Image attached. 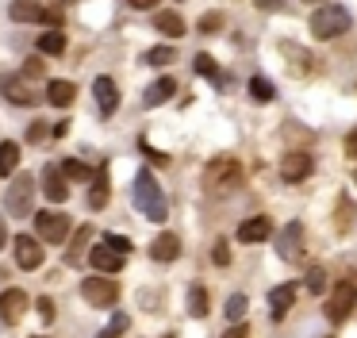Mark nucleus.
<instances>
[{
    "label": "nucleus",
    "mask_w": 357,
    "mask_h": 338,
    "mask_svg": "<svg viewBox=\"0 0 357 338\" xmlns=\"http://www.w3.org/2000/svg\"><path fill=\"white\" fill-rule=\"evenodd\" d=\"M135 207L154 223H162L165 212H169V204H165V196H162V184L154 181L150 169H142V173L135 177Z\"/></svg>",
    "instance_id": "obj_1"
},
{
    "label": "nucleus",
    "mask_w": 357,
    "mask_h": 338,
    "mask_svg": "<svg viewBox=\"0 0 357 338\" xmlns=\"http://www.w3.org/2000/svg\"><path fill=\"white\" fill-rule=\"evenodd\" d=\"M311 31H315V38H338L342 31H349V12L342 4L315 8V15H311Z\"/></svg>",
    "instance_id": "obj_2"
},
{
    "label": "nucleus",
    "mask_w": 357,
    "mask_h": 338,
    "mask_svg": "<svg viewBox=\"0 0 357 338\" xmlns=\"http://www.w3.org/2000/svg\"><path fill=\"white\" fill-rule=\"evenodd\" d=\"M4 207H8V215H31L35 207V177H16V181L8 184V192H4Z\"/></svg>",
    "instance_id": "obj_3"
},
{
    "label": "nucleus",
    "mask_w": 357,
    "mask_h": 338,
    "mask_svg": "<svg viewBox=\"0 0 357 338\" xmlns=\"http://www.w3.org/2000/svg\"><path fill=\"white\" fill-rule=\"evenodd\" d=\"M81 296H85L93 307H112V304L119 300V284L112 281V277H85V284H81Z\"/></svg>",
    "instance_id": "obj_4"
},
{
    "label": "nucleus",
    "mask_w": 357,
    "mask_h": 338,
    "mask_svg": "<svg viewBox=\"0 0 357 338\" xmlns=\"http://www.w3.org/2000/svg\"><path fill=\"white\" fill-rule=\"evenodd\" d=\"M35 230H39V238L43 242H62L66 235H70V215H62V212H35Z\"/></svg>",
    "instance_id": "obj_5"
},
{
    "label": "nucleus",
    "mask_w": 357,
    "mask_h": 338,
    "mask_svg": "<svg viewBox=\"0 0 357 338\" xmlns=\"http://www.w3.org/2000/svg\"><path fill=\"white\" fill-rule=\"evenodd\" d=\"M0 89H4V96H8L12 104H20V108H35V104H39V92H35L31 81H24L20 73H4V77H0Z\"/></svg>",
    "instance_id": "obj_6"
},
{
    "label": "nucleus",
    "mask_w": 357,
    "mask_h": 338,
    "mask_svg": "<svg viewBox=\"0 0 357 338\" xmlns=\"http://www.w3.org/2000/svg\"><path fill=\"white\" fill-rule=\"evenodd\" d=\"M354 300H357V288H354V284H338V288L331 292V300H326V319H331V323L349 319V311H354Z\"/></svg>",
    "instance_id": "obj_7"
},
{
    "label": "nucleus",
    "mask_w": 357,
    "mask_h": 338,
    "mask_svg": "<svg viewBox=\"0 0 357 338\" xmlns=\"http://www.w3.org/2000/svg\"><path fill=\"white\" fill-rule=\"evenodd\" d=\"M123 250H116V246L104 238V242H96L93 250H89V261H93V269H100V273H119L123 269Z\"/></svg>",
    "instance_id": "obj_8"
},
{
    "label": "nucleus",
    "mask_w": 357,
    "mask_h": 338,
    "mask_svg": "<svg viewBox=\"0 0 357 338\" xmlns=\"http://www.w3.org/2000/svg\"><path fill=\"white\" fill-rule=\"evenodd\" d=\"M277 254L284 261H300L303 258V223H288L284 230H280V238H277Z\"/></svg>",
    "instance_id": "obj_9"
},
{
    "label": "nucleus",
    "mask_w": 357,
    "mask_h": 338,
    "mask_svg": "<svg viewBox=\"0 0 357 338\" xmlns=\"http://www.w3.org/2000/svg\"><path fill=\"white\" fill-rule=\"evenodd\" d=\"M238 161H231V158H219V161H211L208 166V177L204 181L211 184V189H234L238 184Z\"/></svg>",
    "instance_id": "obj_10"
},
{
    "label": "nucleus",
    "mask_w": 357,
    "mask_h": 338,
    "mask_svg": "<svg viewBox=\"0 0 357 338\" xmlns=\"http://www.w3.org/2000/svg\"><path fill=\"white\" fill-rule=\"evenodd\" d=\"M27 311V292L24 288H4L0 292V323H20Z\"/></svg>",
    "instance_id": "obj_11"
},
{
    "label": "nucleus",
    "mask_w": 357,
    "mask_h": 338,
    "mask_svg": "<svg viewBox=\"0 0 357 338\" xmlns=\"http://www.w3.org/2000/svg\"><path fill=\"white\" fill-rule=\"evenodd\" d=\"M43 192H47L50 204H66V200H70V184H66L62 166H47V169H43Z\"/></svg>",
    "instance_id": "obj_12"
},
{
    "label": "nucleus",
    "mask_w": 357,
    "mask_h": 338,
    "mask_svg": "<svg viewBox=\"0 0 357 338\" xmlns=\"http://www.w3.org/2000/svg\"><path fill=\"white\" fill-rule=\"evenodd\" d=\"M16 265H20V269H39V265H43V246H39V238H31V235H20V238H16Z\"/></svg>",
    "instance_id": "obj_13"
},
{
    "label": "nucleus",
    "mask_w": 357,
    "mask_h": 338,
    "mask_svg": "<svg viewBox=\"0 0 357 338\" xmlns=\"http://www.w3.org/2000/svg\"><path fill=\"white\" fill-rule=\"evenodd\" d=\"M307 173H311V154L292 150V154L280 158V177H284V181H303Z\"/></svg>",
    "instance_id": "obj_14"
},
{
    "label": "nucleus",
    "mask_w": 357,
    "mask_h": 338,
    "mask_svg": "<svg viewBox=\"0 0 357 338\" xmlns=\"http://www.w3.org/2000/svg\"><path fill=\"white\" fill-rule=\"evenodd\" d=\"M93 96H96V108H100L104 115H112L119 108V89L112 77H96L93 81Z\"/></svg>",
    "instance_id": "obj_15"
},
{
    "label": "nucleus",
    "mask_w": 357,
    "mask_h": 338,
    "mask_svg": "<svg viewBox=\"0 0 357 338\" xmlns=\"http://www.w3.org/2000/svg\"><path fill=\"white\" fill-rule=\"evenodd\" d=\"M173 92H177V81H173V77H162V81H154L146 92H142V104H146V108H158V104H165Z\"/></svg>",
    "instance_id": "obj_16"
},
{
    "label": "nucleus",
    "mask_w": 357,
    "mask_h": 338,
    "mask_svg": "<svg viewBox=\"0 0 357 338\" xmlns=\"http://www.w3.org/2000/svg\"><path fill=\"white\" fill-rule=\"evenodd\" d=\"M273 235V223L265 219V215H254V219H246L238 227V238L242 242H261V238H269Z\"/></svg>",
    "instance_id": "obj_17"
},
{
    "label": "nucleus",
    "mask_w": 357,
    "mask_h": 338,
    "mask_svg": "<svg viewBox=\"0 0 357 338\" xmlns=\"http://www.w3.org/2000/svg\"><path fill=\"white\" fill-rule=\"evenodd\" d=\"M181 254V238L177 235H158L154 242H150V258L154 261H173Z\"/></svg>",
    "instance_id": "obj_18"
},
{
    "label": "nucleus",
    "mask_w": 357,
    "mask_h": 338,
    "mask_svg": "<svg viewBox=\"0 0 357 338\" xmlns=\"http://www.w3.org/2000/svg\"><path fill=\"white\" fill-rule=\"evenodd\" d=\"M12 20H20V23H39V20H47V12H43L39 0H12Z\"/></svg>",
    "instance_id": "obj_19"
},
{
    "label": "nucleus",
    "mask_w": 357,
    "mask_h": 338,
    "mask_svg": "<svg viewBox=\"0 0 357 338\" xmlns=\"http://www.w3.org/2000/svg\"><path fill=\"white\" fill-rule=\"evenodd\" d=\"M73 96H77L73 81H50V84H47V100H50L54 108H70Z\"/></svg>",
    "instance_id": "obj_20"
},
{
    "label": "nucleus",
    "mask_w": 357,
    "mask_h": 338,
    "mask_svg": "<svg viewBox=\"0 0 357 338\" xmlns=\"http://www.w3.org/2000/svg\"><path fill=\"white\" fill-rule=\"evenodd\" d=\"M296 300V284H280V288L269 292V304H273V319H284V311L292 307Z\"/></svg>",
    "instance_id": "obj_21"
},
{
    "label": "nucleus",
    "mask_w": 357,
    "mask_h": 338,
    "mask_svg": "<svg viewBox=\"0 0 357 338\" xmlns=\"http://www.w3.org/2000/svg\"><path fill=\"white\" fill-rule=\"evenodd\" d=\"M154 27L162 31L165 38H181V35H185V20H181L177 12H158L154 15Z\"/></svg>",
    "instance_id": "obj_22"
},
{
    "label": "nucleus",
    "mask_w": 357,
    "mask_h": 338,
    "mask_svg": "<svg viewBox=\"0 0 357 338\" xmlns=\"http://www.w3.org/2000/svg\"><path fill=\"white\" fill-rule=\"evenodd\" d=\"M16 166H20V146L16 142H0V173L12 177Z\"/></svg>",
    "instance_id": "obj_23"
},
{
    "label": "nucleus",
    "mask_w": 357,
    "mask_h": 338,
    "mask_svg": "<svg viewBox=\"0 0 357 338\" xmlns=\"http://www.w3.org/2000/svg\"><path fill=\"white\" fill-rule=\"evenodd\" d=\"M39 50L43 54H62L66 50V35L62 31H47V35H39Z\"/></svg>",
    "instance_id": "obj_24"
},
{
    "label": "nucleus",
    "mask_w": 357,
    "mask_h": 338,
    "mask_svg": "<svg viewBox=\"0 0 357 338\" xmlns=\"http://www.w3.org/2000/svg\"><path fill=\"white\" fill-rule=\"evenodd\" d=\"M192 61H196V73L211 77V81H215V84H227V77H223V73H219V69H215V61H211L208 54H196Z\"/></svg>",
    "instance_id": "obj_25"
},
{
    "label": "nucleus",
    "mask_w": 357,
    "mask_h": 338,
    "mask_svg": "<svg viewBox=\"0 0 357 338\" xmlns=\"http://www.w3.org/2000/svg\"><path fill=\"white\" fill-rule=\"evenodd\" d=\"M188 311H192L196 319H204V315H208V292H204L200 284H196V288L188 292Z\"/></svg>",
    "instance_id": "obj_26"
},
{
    "label": "nucleus",
    "mask_w": 357,
    "mask_h": 338,
    "mask_svg": "<svg viewBox=\"0 0 357 338\" xmlns=\"http://www.w3.org/2000/svg\"><path fill=\"white\" fill-rule=\"evenodd\" d=\"M250 96H254L257 104H269V100H273V84L265 81V77H254V81H250Z\"/></svg>",
    "instance_id": "obj_27"
},
{
    "label": "nucleus",
    "mask_w": 357,
    "mask_h": 338,
    "mask_svg": "<svg viewBox=\"0 0 357 338\" xmlns=\"http://www.w3.org/2000/svg\"><path fill=\"white\" fill-rule=\"evenodd\" d=\"M173 58H177L173 46H154V50H146V66H169Z\"/></svg>",
    "instance_id": "obj_28"
},
{
    "label": "nucleus",
    "mask_w": 357,
    "mask_h": 338,
    "mask_svg": "<svg viewBox=\"0 0 357 338\" xmlns=\"http://www.w3.org/2000/svg\"><path fill=\"white\" fill-rule=\"evenodd\" d=\"M62 173L73 177V181H89V177H93V169H89L85 161H62Z\"/></svg>",
    "instance_id": "obj_29"
},
{
    "label": "nucleus",
    "mask_w": 357,
    "mask_h": 338,
    "mask_svg": "<svg viewBox=\"0 0 357 338\" xmlns=\"http://www.w3.org/2000/svg\"><path fill=\"white\" fill-rule=\"evenodd\" d=\"M242 315H246V296H231V300H227V319L242 323Z\"/></svg>",
    "instance_id": "obj_30"
},
{
    "label": "nucleus",
    "mask_w": 357,
    "mask_h": 338,
    "mask_svg": "<svg viewBox=\"0 0 357 338\" xmlns=\"http://www.w3.org/2000/svg\"><path fill=\"white\" fill-rule=\"evenodd\" d=\"M307 288H311V296H323L326 292V273L323 269H311L307 273Z\"/></svg>",
    "instance_id": "obj_31"
},
{
    "label": "nucleus",
    "mask_w": 357,
    "mask_h": 338,
    "mask_svg": "<svg viewBox=\"0 0 357 338\" xmlns=\"http://www.w3.org/2000/svg\"><path fill=\"white\" fill-rule=\"evenodd\" d=\"M89 204H93V207L108 204V181H104V177H96V189H93V196H89Z\"/></svg>",
    "instance_id": "obj_32"
},
{
    "label": "nucleus",
    "mask_w": 357,
    "mask_h": 338,
    "mask_svg": "<svg viewBox=\"0 0 357 338\" xmlns=\"http://www.w3.org/2000/svg\"><path fill=\"white\" fill-rule=\"evenodd\" d=\"M89 238H93V230H89V227H81V230H77V238H73V250H70V261H81V246H85Z\"/></svg>",
    "instance_id": "obj_33"
},
{
    "label": "nucleus",
    "mask_w": 357,
    "mask_h": 338,
    "mask_svg": "<svg viewBox=\"0 0 357 338\" xmlns=\"http://www.w3.org/2000/svg\"><path fill=\"white\" fill-rule=\"evenodd\" d=\"M215 27H223V12H208V15L200 20V31H204V35H211Z\"/></svg>",
    "instance_id": "obj_34"
},
{
    "label": "nucleus",
    "mask_w": 357,
    "mask_h": 338,
    "mask_svg": "<svg viewBox=\"0 0 357 338\" xmlns=\"http://www.w3.org/2000/svg\"><path fill=\"white\" fill-rule=\"evenodd\" d=\"M211 261H215V265H227V261H231V250H227V242H215V250H211Z\"/></svg>",
    "instance_id": "obj_35"
},
{
    "label": "nucleus",
    "mask_w": 357,
    "mask_h": 338,
    "mask_svg": "<svg viewBox=\"0 0 357 338\" xmlns=\"http://www.w3.org/2000/svg\"><path fill=\"white\" fill-rule=\"evenodd\" d=\"M123 327H127V315H116V319H112V327L104 330L100 338H116V335H119V330H123Z\"/></svg>",
    "instance_id": "obj_36"
},
{
    "label": "nucleus",
    "mask_w": 357,
    "mask_h": 338,
    "mask_svg": "<svg viewBox=\"0 0 357 338\" xmlns=\"http://www.w3.org/2000/svg\"><path fill=\"white\" fill-rule=\"evenodd\" d=\"M39 315H43L47 323L54 319V300H50V296H43V300H39Z\"/></svg>",
    "instance_id": "obj_37"
},
{
    "label": "nucleus",
    "mask_w": 357,
    "mask_h": 338,
    "mask_svg": "<svg viewBox=\"0 0 357 338\" xmlns=\"http://www.w3.org/2000/svg\"><path fill=\"white\" fill-rule=\"evenodd\" d=\"M108 242L116 246V250H123V254H131V242H127L123 235H108Z\"/></svg>",
    "instance_id": "obj_38"
},
{
    "label": "nucleus",
    "mask_w": 357,
    "mask_h": 338,
    "mask_svg": "<svg viewBox=\"0 0 357 338\" xmlns=\"http://www.w3.org/2000/svg\"><path fill=\"white\" fill-rule=\"evenodd\" d=\"M254 4L261 8V12H273V8H280V4H284V0H254Z\"/></svg>",
    "instance_id": "obj_39"
},
{
    "label": "nucleus",
    "mask_w": 357,
    "mask_h": 338,
    "mask_svg": "<svg viewBox=\"0 0 357 338\" xmlns=\"http://www.w3.org/2000/svg\"><path fill=\"white\" fill-rule=\"evenodd\" d=\"M346 154H357V131H354V135L346 138Z\"/></svg>",
    "instance_id": "obj_40"
},
{
    "label": "nucleus",
    "mask_w": 357,
    "mask_h": 338,
    "mask_svg": "<svg viewBox=\"0 0 357 338\" xmlns=\"http://www.w3.org/2000/svg\"><path fill=\"white\" fill-rule=\"evenodd\" d=\"M4 242H8V227H4V215H0V250H4Z\"/></svg>",
    "instance_id": "obj_41"
},
{
    "label": "nucleus",
    "mask_w": 357,
    "mask_h": 338,
    "mask_svg": "<svg viewBox=\"0 0 357 338\" xmlns=\"http://www.w3.org/2000/svg\"><path fill=\"white\" fill-rule=\"evenodd\" d=\"M158 4V0H131V8H139V12H142V8H154Z\"/></svg>",
    "instance_id": "obj_42"
},
{
    "label": "nucleus",
    "mask_w": 357,
    "mask_h": 338,
    "mask_svg": "<svg viewBox=\"0 0 357 338\" xmlns=\"http://www.w3.org/2000/svg\"><path fill=\"white\" fill-rule=\"evenodd\" d=\"M227 338H246V330H242V327H234V330H231V335H227Z\"/></svg>",
    "instance_id": "obj_43"
},
{
    "label": "nucleus",
    "mask_w": 357,
    "mask_h": 338,
    "mask_svg": "<svg viewBox=\"0 0 357 338\" xmlns=\"http://www.w3.org/2000/svg\"><path fill=\"white\" fill-rule=\"evenodd\" d=\"M307 4H315V0H307Z\"/></svg>",
    "instance_id": "obj_44"
}]
</instances>
